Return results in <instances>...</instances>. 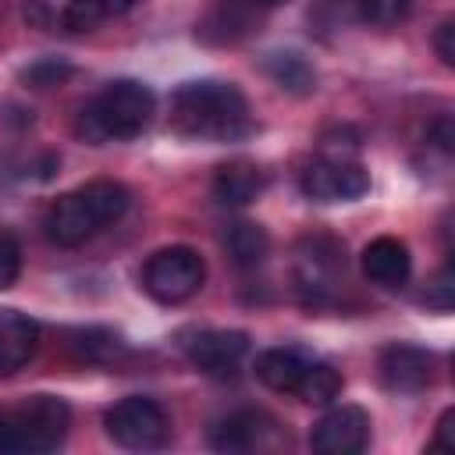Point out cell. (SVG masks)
I'll list each match as a JSON object with an SVG mask.
<instances>
[{"instance_id": "1", "label": "cell", "mask_w": 455, "mask_h": 455, "mask_svg": "<svg viewBox=\"0 0 455 455\" xmlns=\"http://www.w3.org/2000/svg\"><path fill=\"white\" fill-rule=\"evenodd\" d=\"M171 124L174 132L203 142H235L252 132L249 100L238 85L217 78L178 85L171 96Z\"/></svg>"}, {"instance_id": "2", "label": "cell", "mask_w": 455, "mask_h": 455, "mask_svg": "<svg viewBox=\"0 0 455 455\" xmlns=\"http://www.w3.org/2000/svg\"><path fill=\"white\" fill-rule=\"evenodd\" d=\"M156 114V96L146 82L114 78L107 82L75 117V135L89 146L103 142H128L149 128Z\"/></svg>"}, {"instance_id": "3", "label": "cell", "mask_w": 455, "mask_h": 455, "mask_svg": "<svg viewBox=\"0 0 455 455\" xmlns=\"http://www.w3.org/2000/svg\"><path fill=\"white\" fill-rule=\"evenodd\" d=\"M132 206V192L114 181V178H96L68 196H60L50 210H46V238L60 249H75L82 242H89L100 228L121 220Z\"/></svg>"}, {"instance_id": "4", "label": "cell", "mask_w": 455, "mask_h": 455, "mask_svg": "<svg viewBox=\"0 0 455 455\" xmlns=\"http://www.w3.org/2000/svg\"><path fill=\"white\" fill-rule=\"evenodd\" d=\"M206 281V259L192 245H167L156 249L142 267V288L149 299L164 306L188 302Z\"/></svg>"}, {"instance_id": "5", "label": "cell", "mask_w": 455, "mask_h": 455, "mask_svg": "<svg viewBox=\"0 0 455 455\" xmlns=\"http://www.w3.org/2000/svg\"><path fill=\"white\" fill-rule=\"evenodd\" d=\"M103 427H107V437L128 451H153V448H164L171 437L167 412L142 395H128L114 402L103 416Z\"/></svg>"}, {"instance_id": "6", "label": "cell", "mask_w": 455, "mask_h": 455, "mask_svg": "<svg viewBox=\"0 0 455 455\" xmlns=\"http://www.w3.org/2000/svg\"><path fill=\"white\" fill-rule=\"evenodd\" d=\"M345 270V245L331 235H309L295 249V291L302 302L320 306L331 299Z\"/></svg>"}, {"instance_id": "7", "label": "cell", "mask_w": 455, "mask_h": 455, "mask_svg": "<svg viewBox=\"0 0 455 455\" xmlns=\"http://www.w3.org/2000/svg\"><path fill=\"white\" fill-rule=\"evenodd\" d=\"M302 192L316 203H352L359 196H366L370 188V171L355 160H338V156H316L313 164H306L302 178H299Z\"/></svg>"}, {"instance_id": "8", "label": "cell", "mask_w": 455, "mask_h": 455, "mask_svg": "<svg viewBox=\"0 0 455 455\" xmlns=\"http://www.w3.org/2000/svg\"><path fill=\"white\" fill-rule=\"evenodd\" d=\"M366 444H370V412L359 405H334L309 430V448L316 455H359Z\"/></svg>"}, {"instance_id": "9", "label": "cell", "mask_w": 455, "mask_h": 455, "mask_svg": "<svg viewBox=\"0 0 455 455\" xmlns=\"http://www.w3.org/2000/svg\"><path fill=\"white\" fill-rule=\"evenodd\" d=\"M380 384L395 395H419L434 380V352L409 345V341H391L380 348L377 359Z\"/></svg>"}, {"instance_id": "10", "label": "cell", "mask_w": 455, "mask_h": 455, "mask_svg": "<svg viewBox=\"0 0 455 455\" xmlns=\"http://www.w3.org/2000/svg\"><path fill=\"white\" fill-rule=\"evenodd\" d=\"M25 434H28V444H32V455H46L53 448L64 444L68 437V427H71V409L64 398L57 395H28L21 405H14Z\"/></svg>"}, {"instance_id": "11", "label": "cell", "mask_w": 455, "mask_h": 455, "mask_svg": "<svg viewBox=\"0 0 455 455\" xmlns=\"http://www.w3.org/2000/svg\"><path fill=\"white\" fill-rule=\"evenodd\" d=\"M185 352L196 370L210 377H235L242 359L249 355V334L245 331H199L192 341H185Z\"/></svg>"}, {"instance_id": "12", "label": "cell", "mask_w": 455, "mask_h": 455, "mask_svg": "<svg viewBox=\"0 0 455 455\" xmlns=\"http://www.w3.org/2000/svg\"><path fill=\"white\" fill-rule=\"evenodd\" d=\"M363 274L380 288H402L412 274V256L402 238L380 235L363 249Z\"/></svg>"}, {"instance_id": "13", "label": "cell", "mask_w": 455, "mask_h": 455, "mask_svg": "<svg viewBox=\"0 0 455 455\" xmlns=\"http://www.w3.org/2000/svg\"><path fill=\"white\" fill-rule=\"evenodd\" d=\"M39 348V323L28 313L0 309V377L18 373Z\"/></svg>"}, {"instance_id": "14", "label": "cell", "mask_w": 455, "mask_h": 455, "mask_svg": "<svg viewBox=\"0 0 455 455\" xmlns=\"http://www.w3.org/2000/svg\"><path fill=\"white\" fill-rule=\"evenodd\" d=\"M274 419L259 409H242V412H231L228 419H220L210 434V444L217 451H252V448H263L267 437L274 434Z\"/></svg>"}, {"instance_id": "15", "label": "cell", "mask_w": 455, "mask_h": 455, "mask_svg": "<svg viewBox=\"0 0 455 455\" xmlns=\"http://www.w3.org/2000/svg\"><path fill=\"white\" fill-rule=\"evenodd\" d=\"M263 188H267L263 167L252 160H242V156L220 164L213 174V199L220 206H249L263 196Z\"/></svg>"}, {"instance_id": "16", "label": "cell", "mask_w": 455, "mask_h": 455, "mask_svg": "<svg viewBox=\"0 0 455 455\" xmlns=\"http://www.w3.org/2000/svg\"><path fill=\"white\" fill-rule=\"evenodd\" d=\"M306 366H309V359L299 355L295 348H267L256 355V377L270 391H281V395H295V384Z\"/></svg>"}, {"instance_id": "17", "label": "cell", "mask_w": 455, "mask_h": 455, "mask_svg": "<svg viewBox=\"0 0 455 455\" xmlns=\"http://www.w3.org/2000/svg\"><path fill=\"white\" fill-rule=\"evenodd\" d=\"M224 249H228V256H231L235 267L252 270V267H259V263L267 259L270 238H267V231H263L259 224H252V220H235V224L224 228Z\"/></svg>"}, {"instance_id": "18", "label": "cell", "mask_w": 455, "mask_h": 455, "mask_svg": "<svg viewBox=\"0 0 455 455\" xmlns=\"http://www.w3.org/2000/svg\"><path fill=\"white\" fill-rule=\"evenodd\" d=\"M68 348L82 363H114L124 352V341L110 327H75L68 331Z\"/></svg>"}, {"instance_id": "19", "label": "cell", "mask_w": 455, "mask_h": 455, "mask_svg": "<svg viewBox=\"0 0 455 455\" xmlns=\"http://www.w3.org/2000/svg\"><path fill=\"white\" fill-rule=\"evenodd\" d=\"M263 68H267V75H270L284 92H291V96H309V92L316 89V71L309 68L306 57H299V53H291V50L270 53Z\"/></svg>"}, {"instance_id": "20", "label": "cell", "mask_w": 455, "mask_h": 455, "mask_svg": "<svg viewBox=\"0 0 455 455\" xmlns=\"http://www.w3.org/2000/svg\"><path fill=\"white\" fill-rule=\"evenodd\" d=\"M341 387H345V380L331 363H309L295 384V395L306 405H331L341 395Z\"/></svg>"}, {"instance_id": "21", "label": "cell", "mask_w": 455, "mask_h": 455, "mask_svg": "<svg viewBox=\"0 0 455 455\" xmlns=\"http://www.w3.org/2000/svg\"><path fill=\"white\" fill-rule=\"evenodd\" d=\"M352 7H355V14H359L366 25L387 28V25H398V21L409 18L412 0H352Z\"/></svg>"}, {"instance_id": "22", "label": "cell", "mask_w": 455, "mask_h": 455, "mask_svg": "<svg viewBox=\"0 0 455 455\" xmlns=\"http://www.w3.org/2000/svg\"><path fill=\"white\" fill-rule=\"evenodd\" d=\"M107 18V11H103V4L100 0H68V7L60 11V25L68 28V32H92L100 21Z\"/></svg>"}, {"instance_id": "23", "label": "cell", "mask_w": 455, "mask_h": 455, "mask_svg": "<svg viewBox=\"0 0 455 455\" xmlns=\"http://www.w3.org/2000/svg\"><path fill=\"white\" fill-rule=\"evenodd\" d=\"M423 302H427L430 309H437V313H448V309L455 306V274H451V267H441V270L427 281Z\"/></svg>"}, {"instance_id": "24", "label": "cell", "mask_w": 455, "mask_h": 455, "mask_svg": "<svg viewBox=\"0 0 455 455\" xmlns=\"http://www.w3.org/2000/svg\"><path fill=\"white\" fill-rule=\"evenodd\" d=\"M21 78H25L28 85H36V89H50V85H60L64 78H71V68H68L64 60H53V57H46V60H36V64H28V68L21 71Z\"/></svg>"}, {"instance_id": "25", "label": "cell", "mask_w": 455, "mask_h": 455, "mask_svg": "<svg viewBox=\"0 0 455 455\" xmlns=\"http://www.w3.org/2000/svg\"><path fill=\"white\" fill-rule=\"evenodd\" d=\"M21 274V245L0 231V291H7Z\"/></svg>"}, {"instance_id": "26", "label": "cell", "mask_w": 455, "mask_h": 455, "mask_svg": "<svg viewBox=\"0 0 455 455\" xmlns=\"http://www.w3.org/2000/svg\"><path fill=\"white\" fill-rule=\"evenodd\" d=\"M434 50H437L444 68H455V21L451 18L434 28Z\"/></svg>"}, {"instance_id": "27", "label": "cell", "mask_w": 455, "mask_h": 455, "mask_svg": "<svg viewBox=\"0 0 455 455\" xmlns=\"http://www.w3.org/2000/svg\"><path fill=\"white\" fill-rule=\"evenodd\" d=\"M434 448L437 451H455V409H444L434 430Z\"/></svg>"}, {"instance_id": "28", "label": "cell", "mask_w": 455, "mask_h": 455, "mask_svg": "<svg viewBox=\"0 0 455 455\" xmlns=\"http://www.w3.org/2000/svg\"><path fill=\"white\" fill-rule=\"evenodd\" d=\"M100 4H103V11H107V14H128L139 0H100Z\"/></svg>"}, {"instance_id": "29", "label": "cell", "mask_w": 455, "mask_h": 455, "mask_svg": "<svg viewBox=\"0 0 455 455\" xmlns=\"http://www.w3.org/2000/svg\"><path fill=\"white\" fill-rule=\"evenodd\" d=\"M235 4H242L245 11H270V7H281L288 0H235Z\"/></svg>"}]
</instances>
